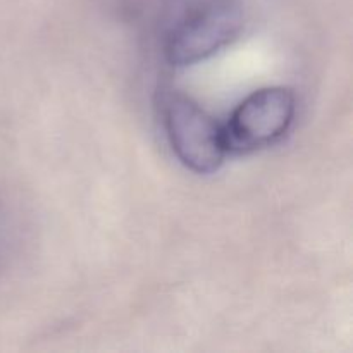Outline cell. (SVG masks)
<instances>
[{
    "mask_svg": "<svg viewBox=\"0 0 353 353\" xmlns=\"http://www.w3.org/2000/svg\"><path fill=\"white\" fill-rule=\"evenodd\" d=\"M162 124L172 154L190 171L210 174L223 165L228 154L223 126L188 95L165 97Z\"/></svg>",
    "mask_w": 353,
    "mask_h": 353,
    "instance_id": "2",
    "label": "cell"
},
{
    "mask_svg": "<svg viewBox=\"0 0 353 353\" xmlns=\"http://www.w3.org/2000/svg\"><path fill=\"white\" fill-rule=\"evenodd\" d=\"M296 100L290 88L268 86L241 100L224 124L228 152L248 154L271 147L292 128Z\"/></svg>",
    "mask_w": 353,
    "mask_h": 353,
    "instance_id": "3",
    "label": "cell"
},
{
    "mask_svg": "<svg viewBox=\"0 0 353 353\" xmlns=\"http://www.w3.org/2000/svg\"><path fill=\"white\" fill-rule=\"evenodd\" d=\"M240 0H179L164 37L165 61L174 68L199 64L240 37Z\"/></svg>",
    "mask_w": 353,
    "mask_h": 353,
    "instance_id": "1",
    "label": "cell"
}]
</instances>
